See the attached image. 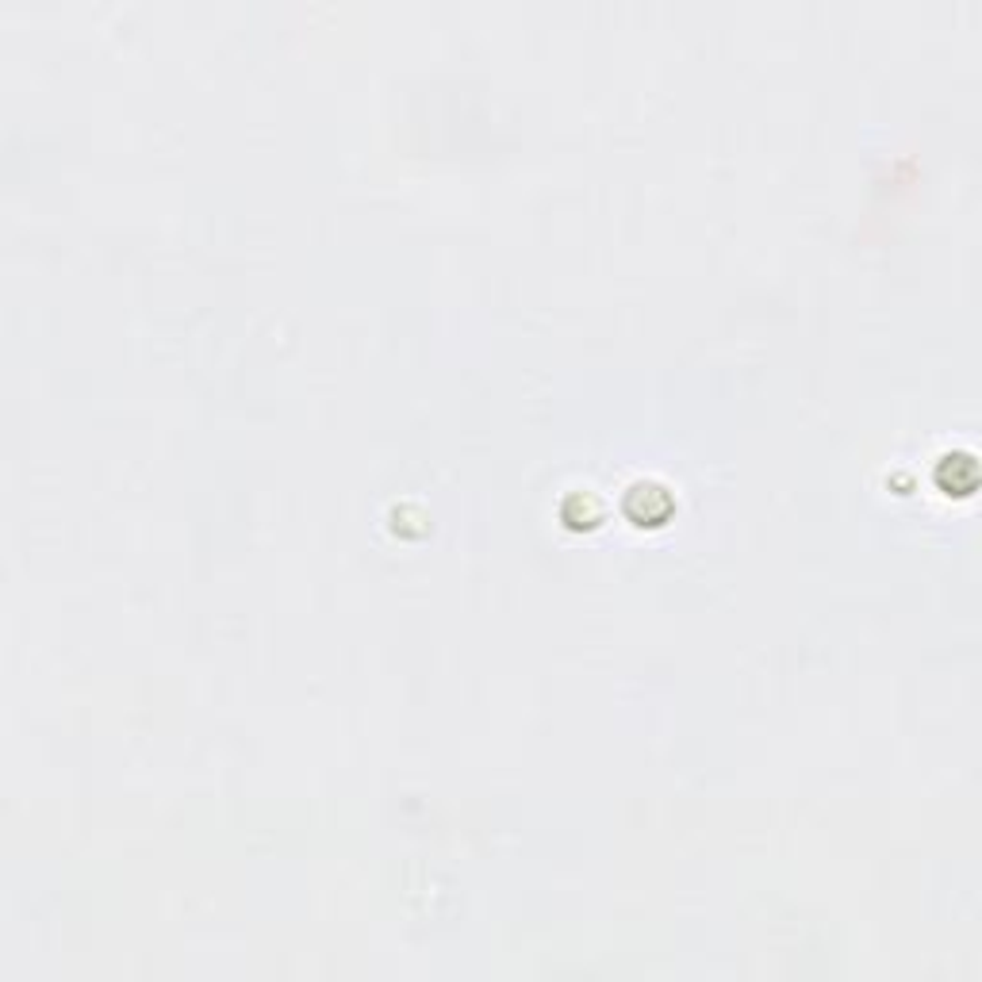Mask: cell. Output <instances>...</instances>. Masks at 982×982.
Masks as SVG:
<instances>
[{"label": "cell", "instance_id": "cell-1", "mask_svg": "<svg viewBox=\"0 0 982 982\" xmlns=\"http://www.w3.org/2000/svg\"><path fill=\"white\" fill-rule=\"evenodd\" d=\"M637 504H642V511H634L630 519H637L642 526L645 522L657 526V522H664L668 514H672V496H668L664 487H657V484H634L630 487L625 499H622V507H637Z\"/></svg>", "mask_w": 982, "mask_h": 982}]
</instances>
